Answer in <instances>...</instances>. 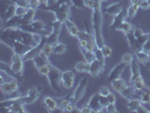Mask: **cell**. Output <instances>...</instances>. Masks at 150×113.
<instances>
[{
    "mask_svg": "<svg viewBox=\"0 0 150 113\" xmlns=\"http://www.w3.org/2000/svg\"><path fill=\"white\" fill-rule=\"evenodd\" d=\"M93 14H91V24H93V32L95 35L96 40V44L97 48L100 49L103 45L105 44L104 36H103V32H102V24H103V13H102V1L96 0V4L94 8L91 9Z\"/></svg>",
    "mask_w": 150,
    "mask_h": 113,
    "instance_id": "obj_1",
    "label": "cell"
},
{
    "mask_svg": "<svg viewBox=\"0 0 150 113\" xmlns=\"http://www.w3.org/2000/svg\"><path fill=\"white\" fill-rule=\"evenodd\" d=\"M62 74L63 71H61L59 68L51 66V71L50 74L47 75V80L49 84L51 86V88L53 90H57V92H61V80H62Z\"/></svg>",
    "mask_w": 150,
    "mask_h": 113,
    "instance_id": "obj_2",
    "label": "cell"
},
{
    "mask_svg": "<svg viewBox=\"0 0 150 113\" xmlns=\"http://www.w3.org/2000/svg\"><path fill=\"white\" fill-rule=\"evenodd\" d=\"M42 92V87H32L27 90V93L22 96L21 98H18L22 103H24L25 105H30V104H34L40 97V94Z\"/></svg>",
    "mask_w": 150,
    "mask_h": 113,
    "instance_id": "obj_3",
    "label": "cell"
},
{
    "mask_svg": "<svg viewBox=\"0 0 150 113\" xmlns=\"http://www.w3.org/2000/svg\"><path fill=\"white\" fill-rule=\"evenodd\" d=\"M9 69L11 70L13 74H15L17 77L22 78L23 77V69H24V59L22 55L14 53L11 57V63Z\"/></svg>",
    "mask_w": 150,
    "mask_h": 113,
    "instance_id": "obj_4",
    "label": "cell"
},
{
    "mask_svg": "<svg viewBox=\"0 0 150 113\" xmlns=\"http://www.w3.org/2000/svg\"><path fill=\"white\" fill-rule=\"evenodd\" d=\"M87 85H88V78H83V79L78 83L77 87H76L75 90L72 92V94L70 95V97H71V102H74V103L77 104V103H78V102L83 97Z\"/></svg>",
    "mask_w": 150,
    "mask_h": 113,
    "instance_id": "obj_5",
    "label": "cell"
},
{
    "mask_svg": "<svg viewBox=\"0 0 150 113\" xmlns=\"http://www.w3.org/2000/svg\"><path fill=\"white\" fill-rule=\"evenodd\" d=\"M51 25H52V32L46 36V43L55 45L59 42V36H60L62 23L58 22V21H54V22L51 23Z\"/></svg>",
    "mask_w": 150,
    "mask_h": 113,
    "instance_id": "obj_6",
    "label": "cell"
},
{
    "mask_svg": "<svg viewBox=\"0 0 150 113\" xmlns=\"http://www.w3.org/2000/svg\"><path fill=\"white\" fill-rule=\"evenodd\" d=\"M69 13H70V4H66V5H59V7L57 8V10L53 14L55 16V21L64 24L69 19Z\"/></svg>",
    "mask_w": 150,
    "mask_h": 113,
    "instance_id": "obj_7",
    "label": "cell"
},
{
    "mask_svg": "<svg viewBox=\"0 0 150 113\" xmlns=\"http://www.w3.org/2000/svg\"><path fill=\"white\" fill-rule=\"evenodd\" d=\"M0 90H1V93L5 94V95H11V94H14L16 92H18V90H21V87H19V84L17 82V79L14 78L11 80L1 83Z\"/></svg>",
    "mask_w": 150,
    "mask_h": 113,
    "instance_id": "obj_8",
    "label": "cell"
},
{
    "mask_svg": "<svg viewBox=\"0 0 150 113\" xmlns=\"http://www.w3.org/2000/svg\"><path fill=\"white\" fill-rule=\"evenodd\" d=\"M75 77L76 74L72 70H66L62 74V80H61V85L64 90H71L74 87L75 84Z\"/></svg>",
    "mask_w": 150,
    "mask_h": 113,
    "instance_id": "obj_9",
    "label": "cell"
},
{
    "mask_svg": "<svg viewBox=\"0 0 150 113\" xmlns=\"http://www.w3.org/2000/svg\"><path fill=\"white\" fill-rule=\"evenodd\" d=\"M127 21V9L123 8L122 11L119 13L117 15L113 16V21L111 23V30L112 31H119L121 27V25Z\"/></svg>",
    "mask_w": 150,
    "mask_h": 113,
    "instance_id": "obj_10",
    "label": "cell"
},
{
    "mask_svg": "<svg viewBox=\"0 0 150 113\" xmlns=\"http://www.w3.org/2000/svg\"><path fill=\"white\" fill-rule=\"evenodd\" d=\"M104 69H105V63L102 62V61L97 60V59H95L93 62H90L89 74L93 76V77H99V76L103 74Z\"/></svg>",
    "mask_w": 150,
    "mask_h": 113,
    "instance_id": "obj_11",
    "label": "cell"
},
{
    "mask_svg": "<svg viewBox=\"0 0 150 113\" xmlns=\"http://www.w3.org/2000/svg\"><path fill=\"white\" fill-rule=\"evenodd\" d=\"M125 67H127V66H125L122 61H121L120 63H117V65L110 71V74H108V80H110V82H113V80L120 78L121 75H122V72H123V70L125 69Z\"/></svg>",
    "mask_w": 150,
    "mask_h": 113,
    "instance_id": "obj_12",
    "label": "cell"
},
{
    "mask_svg": "<svg viewBox=\"0 0 150 113\" xmlns=\"http://www.w3.org/2000/svg\"><path fill=\"white\" fill-rule=\"evenodd\" d=\"M88 105L90 106V109H91L93 112H100V111L104 110V107L100 104V101H99V93L94 94V95L89 98Z\"/></svg>",
    "mask_w": 150,
    "mask_h": 113,
    "instance_id": "obj_13",
    "label": "cell"
},
{
    "mask_svg": "<svg viewBox=\"0 0 150 113\" xmlns=\"http://www.w3.org/2000/svg\"><path fill=\"white\" fill-rule=\"evenodd\" d=\"M30 49H32V46L24 44V43L19 42V41H16L15 43H14V45H13V48H11V50L14 51V53H17V54H19L22 57H24L26 53L30 51Z\"/></svg>",
    "mask_w": 150,
    "mask_h": 113,
    "instance_id": "obj_14",
    "label": "cell"
},
{
    "mask_svg": "<svg viewBox=\"0 0 150 113\" xmlns=\"http://www.w3.org/2000/svg\"><path fill=\"white\" fill-rule=\"evenodd\" d=\"M130 68H131V77H130V84H131L133 83L134 80H137V79L141 78L142 75H141V71H140V67H139L138 60L132 61V63L130 65Z\"/></svg>",
    "mask_w": 150,
    "mask_h": 113,
    "instance_id": "obj_15",
    "label": "cell"
},
{
    "mask_svg": "<svg viewBox=\"0 0 150 113\" xmlns=\"http://www.w3.org/2000/svg\"><path fill=\"white\" fill-rule=\"evenodd\" d=\"M43 104L49 112H55V110L58 109V101L51 96H45L43 98Z\"/></svg>",
    "mask_w": 150,
    "mask_h": 113,
    "instance_id": "obj_16",
    "label": "cell"
},
{
    "mask_svg": "<svg viewBox=\"0 0 150 113\" xmlns=\"http://www.w3.org/2000/svg\"><path fill=\"white\" fill-rule=\"evenodd\" d=\"M33 62H34V65H35L36 68H40V67H42V66H45V65H49V63H50L49 57H47L45 53L42 52V51L33 59Z\"/></svg>",
    "mask_w": 150,
    "mask_h": 113,
    "instance_id": "obj_17",
    "label": "cell"
},
{
    "mask_svg": "<svg viewBox=\"0 0 150 113\" xmlns=\"http://www.w3.org/2000/svg\"><path fill=\"white\" fill-rule=\"evenodd\" d=\"M64 26H66V28H67V31H68V34H69L70 36H72V38H77V36H78L80 30L78 28V26H77L71 19H68L67 22L64 23Z\"/></svg>",
    "mask_w": 150,
    "mask_h": 113,
    "instance_id": "obj_18",
    "label": "cell"
},
{
    "mask_svg": "<svg viewBox=\"0 0 150 113\" xmlns=\"http://www.w3.org/2000/svg\"><path fill=\"white\" fill-rule=\"evenodd\" d=\"M111 85H112L113 90H115V92H117V93H121L124 88H127L129 86L128 84H127V82H125V79H123L122 77L111 82Z\"/></svg>",
    "mask_w": 150,
    "mask_h": 113,
    "instance_id": "obj_19",
    "label": "cell"
},
{
    "mask_svg": "<svg viewBox=\"0 0 150 113\" xmlns=\"http://www.w3.org/2000/svg\"><path fill=\"white\" fill-rule=\"evenodd\" d=\"M35 14H36V10L30 8L27 14L22 17V25H21V27L25 26V25H30L33 23V21L35 19Z\"/></svg>",
    "mask_w": 150,
    "mask_h": 113,
    "instance_id": "obj_20",
    "label": "cell"
},
{
    "mask_svg": "<svg viewBox=\"0 0 150 113\" xmlns=\"http://www.w3.org/2000/svg\"><path fill=\"white\" fill-rule=\"evenodd\" d=\"M123 8L124 7H123L122 4L116 2V4H113V5H111V6H108V7L104 10V13H105V14H108V15L115 16V15H117L119 13H121Z\"/></svg>",
    "mask_w": 150,
    "mask_h": 113,
    "instance_id": "obj_21",
    "label": "cell"
},
{
    "mask_svg": "<svg viewBox=\"0 0 150 113\" xmlns=\"http://www.w3.org/2000/svg\"><path fill=\"white\" fill-rule=\"evenodd\" d=\"M21 25H22V17L16 15L5 22V27H9V28H11V27H21Z\"/></svg>",
    "mask_w": 150,
    "mask_h": 113,
    "instance_id": "obj_22",
    "label": "cell"
},
{
    "mask_svg": "<svg viewBox=\"0 0 150 113\" xmlns=\"http://www.w3.org/2000/svg\"><path fill=\"white\" fill-rule=\"evenodd\" d=\"M75 70L78 72H90V62L87 61H79L77 62L75 66Z\"/></svg>",
    "mask_w": 150,
    "mask_h": 113,
    "instance_id": "obj_23",
    "label": "cell"
},
{
    "mask_svg": "<svg viewBox=\"0 0 150 113\" xmlns=\"http://www.w3.org/2000/svg\"><path fill=\"white\" fill-rule=\"evenodd\" d=\"M133 88H134L138 93H141V92H143L144 90H147L148 87L146 86V82H144V79H143V77H141V78H139V79H137V80H134L133 83L130 84Z\"/></svg>",
    "mask_w": 150,
    "mask_h": 113,
    "instance_id": "obj_24",
    "label": "cell"
},
{
    "mask_svg": "<svg viewBox=\"0 0 150 113\" xmlns=\"http://www.w3.org/2000/svg\"><path fill=\"white\" fill-rule=\"evenodd\" d=\"M148 36H149V34H143L142 36H140V38H137V41H135V44L134 46H133V51L134 52H137V51H141L142 50V46L143 44L146 43V41H147V38H148Z\"/></svg>",
    "mask_w": 150,
    "mask_h": 113,
    "instance_id": "obj_25",
    "label": "cell"
},
{
    "mask_svg": "<svg viewBox=\"0 0 150 113\" xmlns=\"http://www.w3.org/2000/svg\"><path fill=\"white\" fill-rule=\"evenodd\" d=\"M16 8H17V6H16L15 4H11V5L7 8V10L2 14V21H4V22H6V21H8L9 18H11V17L15 16Z\"/></svg>",
    "mask_w": 150,
    "mask_h": 113,
    "instance_id": "obj_26",
    "label": "cell"
},
{
    "mask_svg": "<svg viewBox=\"0 0 150 113\" xmlns=\"http://www.w3.org/2000/svg\"><path fill=\"white\" fill-rule=\"evenodd\" d=\"M135 57H137V60L138 62H140V63H142V65H147L148 62H149V59H150V54L148 53H146L144 51H137L135 52Z\"/></svg>",
    "mask_w": 150,
    "mask_h": 113,
    "instance_id": "obj_27",
    "label": "cell"
},
{
    "mask_svg": "<svg viewBox=\"0 0 150 113\" xmlns=\"http://www.w3.org/2000/svg\"><path fill=\"white\" fill-rule=\"evenodd\" d=\"M142 105L139 98H131L128 101V109L131 112H137V110Z\"/></svg>",
    "mask_w": 150,
    "mask_h": 113,
    "instance_id": "obj_28",
    "label": "cell"
},
{
    "mask_svg": "<svg viewBox=\"0 0 150 113\" xmlns=\"http://www.w3.org/2000/svg\"><path fill=\"white\" fill-rule=\"evenodd\" d=\"M140 6L139 5H134V4H131L130 7L127 9V21H131L138 13Z\"/></svg>",
    "mask_w": 150,
    "mask_h": 113,
    "instance_id": "obj_29",
    "label": "cell"
},
{
    "mask_svg": "<svg viewBox=\"0 0 150 113\" xmlns=\"http://www.w3.org/2000/svg\"><path fill=\"white\" fill-rule=\"evenodd\" d=\"M139 99L141 102L142 105H149L150 104V90H144L143 92L140 93L139 95Z\"/></svg>",
    "mask_w": 150,
    "mask_h": 113,
    "instance_id": "obj_30",
    "label": "cell"
},
{
    "mask_svg": "<svg viewBox=\"0 0 150 113\" xmlns=\"http://www.w3.org/2000/svg\"><path fill=\"white\" fill-rule=\"evenodd\" d=\"M68 50V45L62 42H58L55 45H53V53L55 54H63Z\"/></svg>",
    "mask_w": 150,
    "mask_h": 113,
    "instance_id": "obj_31",
    "label": "cell"
},
{
    "mask_svg": "<svg viewBox=\"0 0 150 113\" xmlns=\"http://www.w3.org/2000/svg\"><path fill=\"white\" fill-rule=\"evenodd\" d=\"M80 51L83 53V59L87 61V62H93V61L96 59V53H95V51H88L86 49H80Z\"/></svg>",
    "mask_w": 150,
    "mask_h": 113,
    "instance_id": "obj_32",
    "label": "cell"
},
{
    "mask_svg": "<svg viewBox=\"0 0 150 113\" xmlns=\"http://www.w3.org/2000/svg\"><path fill=\"white\" fill-rule=\"evenodd\" d=\"M133 30H134V26L130 23V21H125V22L123 23L122 25H121V27H120V30L123 34H129V33H131V32H133Z\"/></svg>",
    "mask_w": 150,
    "mask_h": 113,
    "instance_id": "obj_33",
    "label": "cell"
},
{
    "mask_svg": "<svg viewBox=\"0 0 150 113\" xmlns=\"http://www.w3.org/2000/svg\"><path fill=\"white\" fill-rule=\"evenodd\" d=\"M71 102V97L70 96H67V97L64 98H61V99H59L58 101V107L60 109V110H62L63 112H66V107L68 106V104Z\"/></svg>",
    "mask_w": 150,
    "mask_h": 113,
    "instance_id": "obj_34",
    "label": "cell"
},
{
    "mask_svg": "<svg viewBox=\"0 0 150 113\" xmlns=\"http://www.w3.org/2000/svg\"><path fill=\"white\" fill-rule=\"evenodd\" d=\"M51 63H49V65H45V66H42V67L38 68V71L40 75L42 76H46L47 77V75L50 74V71H51Z\"/></svg>",
    "mask_w": 150,
    "mask_h": 113,
    "instance_id": "obj_35",
    "label": "cell"
},
{
    "mask_svg": "<svg viewBox=\"0 0 150 113\" xmlns=\"http://www.w3.org/2000/svg\"><path fill=\"white\" fill-rule=\"evenodd\" d=\"M133 60H134V59H133V54H131V53H125V54H123V57H122V59H121V61H122L127 67H129V66L132 63Z\"/></svg>",
    "mask_w": 150,
    "mask_h": 113,
    "instance_id": "obj_36",
    "label": "cell"
},
{
    "mask_svg": "<svg viewBox=\"0 0 150 113\" xmlns=\"http://www.w3.org/2000/svg\"><path fill=\"white\" fill-rule=\"evenodd\" d=\"M100 50H102V53L104 54V57L105 58H108V57H111L112 55V48L111 46H108L107 44H104L102 48H100Z\"/></svg>",
    "mask_w": 150,
    "mask_h": 113,
    "instance_id": "obj_37",
    "label": "cell"
},
{
    "mask_svg": "<svg viewBox=\"0 0 150 113\" xmlns=\"http://www.w3.org/2000/svg\"><path fill=\"white\" fill-rule=\"evenodd\" d=\"M42 52L45 53L47 57H50V55H51V54L53 53V45L52 44H49V43H45V44L43 45Z\"/></svg>",
    "mask_w": 150,
    "mask_h": 113,
    "instance_id": "obj_38",
    "label": "cell"
},
{
    "mask_svg": "<svg viewBox=\"0 0 150 113\" xmlns=\"http://www.w3.org/2000/svg\"><path fill=\"white\" fill-rule=\"evenodd\" d=\"M13 2L18 7L30 8V0H13Z\"/></svg>",
    "mask_w": 150,
    "mask_h": 113,
    "instance_id": "obj_39",
    "label": "cell"
},
{
    "mask_svg": "<svg viewBox=\"0 0 150 113\" xmlns=\"http://www.w3.org/2000/svg\"><path fill=\"white\" fill-rule=\"evenodd\" d=\"M127 40H128V43H129V45H130V48L133 49V46H134V44H135V41H137V38H135L133 32H131V33L127 34Z\"/></svg>",
    "mask_w": 150,
    "mask_h": 113,
    "instance_id": "obj_40",
    "label": "cell"
},
{
    "mask_svg": "<svg viewBox=\"0 0 150 113\" xmlns=\"http://www.w3.org/2000/svg\"><path fill=\"white\" fill-rule=\"evenodd\" d=\"M28 9L30 8H24V7H18L16 8V16H19V17H23V16H25L27 14V11H28Z\"/></svg>",
    "mask_w": 150,
    "mask_h": 113,
    "instance_id": "obj_41",
    "label": "cell"
},
{
    "mask_svg": "<svg viewBox=\"0 0 150 113\" xmlns=\"http://www.w3.org/2000/svg\"><path fill=\"white\" fill-rule=\"evenodd\" d=\"M41 2H40V0H30V8L32 9H35V10H38L41 8Z\"/></svg>",
    "mask_w": 150,
    "mask_h": 113,
    "instance_id": "obj_42",
    "label": "cell"
},
{
    "mask_svg": "<svg viewBox=\"0 0 150 113\" xmlns=\"http://www.w3.org/2000/svg\"><path fill=\"white\" fill-rule=\"evenodd\" d=\"M71 5L77 9H81L85 7V4H83V0H72L71 1Z\"/></svg>",
    "mask_w": 150,
    "mask_h": 113,
    "instance_id": "obj_43",
    "label": "cell"
},
{
    "mask_svg": "<svg viewBox=\"0 0 150 113\" xmlns=\"http://www.w3.org/2000/svg\"><path fill=\"white\" fill-rule=\"evenodd\" d=\"M142 51H144L146 53L150 54V33H149L148 38H147V41H146V43H144L142 46Z\"/></svg>",
    "mask_w": 150,
    "mask_h": 113,
    "instance_id": "obj_44",
    "label": "cell"
},
{
    "mask_svg": "<svg viewBox=\"0 0 150 113\" xmlns=\"http://www.w3.org/2000/svg\"><path fill=\"white\" fill-rule=\"evenodd\" d=\"M105 111L108 113H114L117 111V109H116V105H115V103H110L108 105L105 107Z\"/></svg>",
    "mask_w": 150,
    "mask_h": 113,
    "instance_id": "obj_45",
    "label": "cell"
},
{
    "mask_svg": "<svg viewBox=\"0 0 150 113\" xmlns=\"http://www.w3.org/2000/svg\"><path fill=\"white\" fill-rule=\"evenodd\" d=\"M99 95H102V96H107L110 93H111V90H110V88L107 87V86H103V87H100L99 88Z\"/></svg>",
    "mask_w": 150,
    "mask_h": 113,
    "instance_id": "obj_46",
    "label": "cell"
},
{
    "mask_svg": "<svg viewBox=\"0 0 150 113\" xmlns=\"http://www.w3.org/2000/svg\"><path fill=\"white\" fill-rule=\"evenodd\" d=\"M133 34H134L135 38H140V36H142L143 34H146V33H144V31H143L142 28H140V27H134Z\"/></svg>",
    "mask_w": 150,
    "mask_h": 113,
    "instance_id": "obj_47",
    "label": "cell"
},
{
    "mask_svg": "<svg viewBox=\"0 0 150 113\" xmlns=\"http://www.w3.org/2000/svg\"><path fill=\"white\" fill-rule=\"evenodd\" d=\"M83 4H85V7L93 9L95 4H96V0H83Z\"/></svg>",
    "mask_w": 150,
    "mask_h": 113,
    "instance_id": "obj_48",
    "label": "cell"
},
{
    "mask_svg": "<svg viewBox=\"0 0 150 113\" xmlns=\"http://www.w3.org/2000/svg\"><path fill=\"white\" fill-rule=\"evenodd\" d=\"M99 101H100V104L103 105V107H104V109H105L106 106L110 104L107 96H102V95H99Z\"/></svg>",
    "mask_w": 150,
    "mask_h": 113,
    "instance_id": "obj_49",
    "label": "cell"
},
{
    "mask_svg": "<svg viewBox=\"0 0 150 113\" xmlns=\"http://www.w3.org/2000/svg\"><path fill=\"white\" fill-rule=\"evenodd\" d=\"M80 109H81V112H83V113L93 112V111H91V109H90V106L88 105V103H86V104H83V106H80Z\"/></svg>",
    "mask_w": 150,
    "mask_h": 113,
    "instance_id": "obj_50",
    "label": "cell"
},
{
    "mask_svg": "<svg viewBox=\"0 0 150 113\" xmlns=\"http://www.w3.org/2000/svg\"><path fill=\"white\" fill-rule=\"evenodd\" d=\"M107 98H108V102H110V103H115V102H116V96H115L113 93H110V94L107 95Z\"/></svg>",
    "mask_w": 150,
    "mask_h": 113,
    "instance_id": "obj_51",
    "label": "cell"
},
{
    "mask_svg": "<svg viewBox=\"0 0 150 113\" xmlns=\"http://www.w3.org/2000/svg\"><path fill=\"white\" fill-rule=\"evenodd\" d=\"M57 5H59V0H47V4H46V6H49V7L57 6Z\"/></svg>",
    "mask_w": 150,
    "mask_h": 113,
    "instance_id": "obj_52",
    "label": "cell"
},
{
    "mask_svg": "<svg viewBox=\"0 0 150 113\" xmlns=\"http://www.w3.org/2000/svg\"><path fill=\"white\" fill-rule=\"evenodd\" d=\"M140 8H142V9H148V8H150L148 1H147V0H146V1H142V2L140 4Z\"/></svg>",
    "mask_w": 150,
    "mask_h": 113,
    "instance_id": "obj_53",
    "label": "cell"
},
{
    "mask_svg": "<svg viewBox=\"0 0 150 113\" xmlns=\"http://www.w3.org/2000/svg\"><path fill=\"white\" fill-rule=\"evenodd\" d=\"M140 112L148 113V112H150V111H149V110H147V109H146V107H144L143 105H141L140 107H139V109H138V110H137V113H140Z\"/></svg>",
    "mask_w": 150,
    "mask_h": 113,
    "instance_id": "obj_54",
    "label": "cell"
},
{
    "mask_svg": "<svg viewBox=\"0 0 150 113\" xmlns=\"http://www.w3.org/2000/svg\"><path fill=\"white\" fill-rule=\"evenodd\" d=\"M72 0H59V5H66V4H70L71 5Z\"/></svg>",
    "mask_w": 150,
    "mask_h": 113,
    "instance_id": "obj_55",
    "label": "cell"
},
{
    "mask_svg": "<svg viewBox=\"0 0 150 113\" xmlns=\"http://www.w3.org/2000/svg\"><path fill=\"white\" fill-rule=\"evenodd\" d=\"M130 2H131V4H134V5H139V6H140V4L142 2V0H130Z\"/></svg>",
    "mask_w": 150,
    "mask_h": 113,
    "instance_id": "obj_56",
    "label": "cell"
},
{
    "mask_svg": "<svg viewBox=\"0 0 150 113\" xmlns=\"http://www.w3.org/2000/svg\"><path fill=\"white\" fill-rule=\"evenodd\" d=\"M40 2H41V5H42V6H46L47 0H40Z\"/></svg>",
    "mask_w": 150,
    "mask_h": 113,
    "instance_id": "obj_57",
    "label": "cell"
},
{
    "mask_svg": "<svg viewBox=\"0 0 150 113\" xmlns=\"http://www.w3.org/2000/svg\"><path fill=\"white\" fill-rule=\"evenodd\" d=\"M148 1V4H149V6H150V0H147Z\"/></svg>",
    "mask_w": 150,
    "mask_h": 113,
    "instance_id": "obj_58",
    "label": "cell"
},
{
    "mask_svg": "<svg viewBox=\"0 0 150 113\" xmlns=\"http://www.w3.org/2000/svg\"><path fill=\"white\" fill-rule=\"evenodd\" d=\"M142 1H146V0H142Z\"/></svg>",
    "mask_w": 150,
    "mask_h": 113,
    "instance_id": "obj_59",
    "label": "cell"
}]
</instances>
